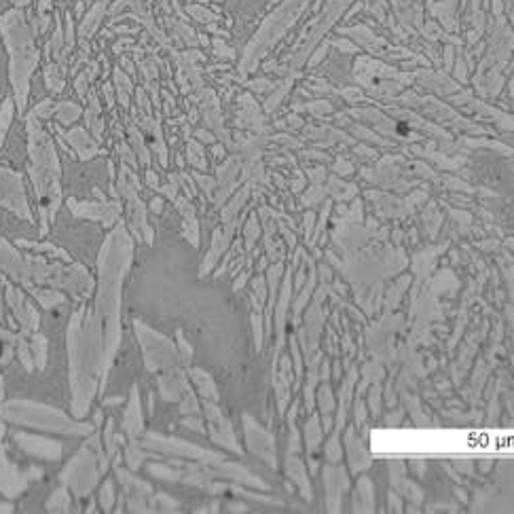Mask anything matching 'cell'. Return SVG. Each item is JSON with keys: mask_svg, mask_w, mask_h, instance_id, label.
<instances>
[{"mask_svg": "<svg viewBox=\"0 0 514 514\" xmlns=\"http://www.w3.org/2000/svg\"><path fill=\"white\" fill-rule=\"evenodd\" d=\"M244 434H246V447L248 451L265 462L271 470H277V451H275V438L269 430H265L252 415H244Z\"/></svg>", "mask_w": 514, "mask_h": 514, "instance_id": "obj_8", "label": "cell"}, {"mask_svg": "<svg viewBox=\"0 0 514 514\" xmlns=\"http://www.w3.org/2000/svg\"><path fill=\"white\" fill-rule=\"evenodd\" d=\"M284 468H286L288 479L297 485L301 498H303L305 502H313V487H311V481H309V477H307L305 462L299 458V453H288V455H286V464H284Z\"/></svg>", "mask_w": 514, "mask_h": 514, "instance_id": "obj_18", "label": "cell"}, {"mask_svg": "<svg viewBox=\"0 0 514 514\" xmlns=\"http://www.w3.org/2000/svg\"><path fill=\"white\" fill-rule=\"evenodd\" d=\"M345 451H347V464L352 474H362L373 466V458L364 441L356 434V426H349L345 430Z\"/></svg>", "mask_w": 514, "mask_h": 514, "instance_id": "obj_15", "label": "cell"}, {"mask_svg": "<svg viewBox=\"0 0 514 514\" xmlns=\"http://www.w3.org/2000/svg\"><path fill=\"white\" fill-rule=\"evenodd\" d=\"M131 237L125 227L119 225L108 241L104 244L100 256V290H97V313L106 324V341H104V373L108 371L114 352L119 347V301H121V284L131 263Z\"/></svg>", "mask_w": 514, "mask_h": 514, "instance_id": "obj_2", "label": "cell"}, {"mask_svg": "<svg viewBox=\"0 0 514 514\" xmlns=\"http://www.w3.org/2000/svg\"><path fill=\"white\" fill-rule=\"evenodd\" d=\"M28 136H30V159H32V180L36 193L40 197L42 212V231H47L49 218L59 208V163L55 157V148L51 138L38 127L34 116L28 119Z\"/></svg>", "mask_w": 514, "mask_h": 514, "instance_id": "obj_4", "label": "cell"}, {"mask_svg": "<svg viewBox=\"0 0 514 514\" xmlns=\"http://www.w3.org/2000/svg\"><path fill=\"white\" fill-rule=\"evenodd\" d=\"M80 114V108L78 106H74V104H70V102H64L61 106H59V110H57V119L61 121V123H72L76 116Z\"/></svg>", "mask_w": 514, "mask_h": 514, "instance_id": "obj_36", "label": "cell"}, {"mask_svg": "<svg viewBox=\"0 0 514 514\" xmlns=\"http://www.w3.org/2000/svg\"><path fill=\"white\" fill-rule=\"evenodd\" d=\"M316 282H318V269L316 265L309 261V271H307V284H303V288L299 290V297L294 299V303L290 305L292 309V320L294 324L301 322V313L305 311V307L309 305L311 297H313V290H316Z\"/></svg>", "mask_w": 514, "mask_h": 514, "instance_id": "obj_22", "label": "cell"}, {"mask_svg": "<svg viewBox=\"0 0 514 514\" xmlns=\"http://www.w3.org/2000/svg\"><path fill=\"white\" fill-rule=\"evenodd\" d=\"M191 377H193V381H195V386H197V390H199V394L203 398H208L212 402H218L216 386H214V381H212V377L208 373H203V371H191Z\"/></svg>", "mask_w": 514, "mask_h": 514, "instance_id": "obj_27", "label": "cell"}, {"mask_svg": "<svg viewBox=\"0 0 514 514\" xmlns=\"http://www.w3.org/2000/svg\"><path fill=\"white\" fill-rule=\"evenodd\" d=\"M318 273H320V277H322V284H320V288H316L313 292V301L307 305V311H305V324L299 328V337H297V341H299V347H301V352H303V358L307 360V358H311L318 349H320V337H322V328H324V322H326V318H324V299H326V294L330 292V280H333V271L326 267V265H322L320 269H318Z\"/></svg>", "mask_w": 514, "mask_h": 514, "instance_id": "obj_5", "label": "cell"}, {"mask_svg": "<svg viewBox=\"0 0 514 514\" xmlns=\"http://www.w3.org/2000/svg\"><path fill=\"white\" fill-rule=\"evenodd\" d=\"M11 119H13V102L4 100V104L0 108V146L4 142V136H6V129L11 125Z\"/></svg>", "mask_w": 514, "mask_h": 514, "instance_id": "obj_34", "label": "cell"}, {"mask_svg": "<svg viewBox=\"0 0 514 514\" xmlns=\"http://www.w3.org/2000/svg\"><path fill=\"white\" fill-rule=\"evenodd\" d=\"M256 237H258V225H256V218L252 216V218H250V225H248V229H246V248H248V250L254 248Z\"/></svg>", "mask_w": 514, "mask_h": 514, "instance_id": "obj_44", "label": "cell"}, {"mask_svg": "<svg viewBox=\"0 0 514 514\" xmlns=\"http://www.w3.org/2000/svg\"><path fill=\"white\" fill-rule=\"evenodd\" d=\"M352 513H375V487L366 474H362L356 483V491L352 496Z\"/></svg>", "mask_w": 514, "mask_h": 514, "instance_id": "obj_19", "label": "cell"}, {"mask_svg": "<svg viewBox=\"0 0 514 514\" xmlns=\"http://www.w3.org/2000/svg\"><path fill=\"white\" fill-rule=\"evenodd\" d=\"M64 481L78 494V496H87L95 483H97V470H95V462H93V455L83 449L76 460L66 468L64 472Z\"/></svg>", "mask_w": 514, "mask_h": 514, "instance_id": "obj_9", "label": "cell"}, {"mask_svg": "<svg viewBox=\"0 0 514 514\" xmlns=\"http://www.w3.org/2000/svg\"><path fill=\"white\" fill-rule=\"evenodd\" d=\"M252 335H254V349L261 354L265 343V322H263V313L258 311L252 313Z\"/></svg>", "mask_w": 514, "mask_h": 514, "instance_id": "obj_32", "label": "cell"}, {"mask_svg": "<svg viewBox=\"0 0 514 514\" xmlns=\"http://www.w3.org/2000/svg\"><path fill=\"white\" fill-rule=\"evenodd\" d=\"M136 330L140 335V343L144 349V358H146V366L157 373L159 369H167L174 371V362H176V352L172 347V343L167 339H163L161 335L148 330L146 326H142L140 322H136Z\"/></svg>", "mask_w": 514, "mask_h": 514, "instance_id": "obj_6", "label": "cell"}, {"mask_svg": "<svg viewBox=\"0 0 514 514\" xmlns=\"http://www.w3.org/2000/svg\"><path fill=\"white\" fill-rule=\"evenodd\" d=\"M102 322L93 320L85 309L76 311L70 322V383H72V411L76 417H83L95 396L97 377L102 373V386L106 379L104 373V341H102Z\"/></svg>", "mask_w": 514, "mask_h": 514, "instance_id": "obj_1", "label": "cell"}, {"mask_svg": "<svg viewBox=\"0 0 514 514\" xmlns=\"http://www.w3.org/2000/svg\"><path fill=\"white\" fill-rule=\"evenodd\" d=\"M231 510L235 513V510H239V513H248V506H244V504H231Z\"/></svg>", "mask_w": 514, "mask_h": 514, "instance_id": "obj_59", "label": "cell"}, {"mask_svg": "<svg viewBox=\"0 0 514 514\" xmlns=\"http://www.w3.org/2000/svg\"><path fill=\"white\" fill-rule=\"evenodd\" d=\"M70 144L76 148V153L80 155V159H89L97 153V146L89 140V136L83 131V129H74L70 136H68Z\"/></svg>", "mask_w": 514, "mask_h": 514, "instance_id": "obj_25", "label": "cell"}, {"mask_svg": "<svg viewBox=\"0 0 514 514\" xmlns=\"http://www.w3.org/2000/svg\"><path fill=\"white\" fill-rule=\"evenodd\" d=\"M205 417L210 422V432H212L214 443L220 445V447H225V449H229V451H233V453H237V455H241V449H239V445L235 441V434H233L229 422L222 417L220 409L214 402H208L205 405Z\"/></svg>", "mask_w": 514, "mask_h": 514, "instance_id": "obj_14", "label": "cell"}, {"mask_svg": "<svg viewBox=\"0 0 514 514\" xmlns=\"http://www.w3.org/2000/svg\"><path fill=\"white\" fill-rule=\"evenodd\" d=\"M290 434H288V453H301L303 451V443H301V432L297 428V424L288 426Z\"/></svg>", "mask_w": 514, "mask_h": 514, "instance_id": "obj_38", "label": "cell"}, {"mask_svg": "<svg viewBox=\"0 0 514 514\" xmlns=\"http://www.w3.org/2000/svg\"><path fill=\"white\" fill-rule=\"evenodd\" d=\"M352 407H354V417H356V428H362L364 426V422H366V405H364V400L358 396L354 402H352Z\"/></svg>", "mask_w": 514, "mask_h": 514, "instance_id": "obj_40", "label": "cell"}, {"mask_svg": "<svg viewBox=\"0 0 514 514\" xmlns=\"http://www.w3.org/2000/svg\"><path fill=\"white\" fill-rule=\"evenodd\" d=\"M191 161H193L195 165H205V161L199 157V148H197L195 144H191Z\"/></svg>", "mask_w": 514, "mask_h": 514, "instance_id": "obj_52", "label": "cell"}, {"mask_svg": "<svg viewBox=\"0 0 514 514\" xmlns=\"http://www.w3.org/2000/svg\"><path fill=\"white\" fill-rule=\"evenodd\" d=\"M360 377V371L356 364L349 366L343 383H341V390H339V411H337V419H335V430L343 432L345 428V422H347V413H349V407L354 402V394H356V381Z\"/></svg>", "mask_w": 514, "mask_h": 514, "instance_id": "obj_17", "label": "cell"}, {"mask_svg": "<svg viewBox=\"0 0 514 514\" xmlns=\"http://www.w3.org/2000/svg\"><path fill=\"white\" fill-rule=\"evenodd\" d=\"M322 428H324V432H333V428H335L333 415H322Z\"/></svg>", "mask_w": 514, "mask_h": 514, "instance_id": "obj_54", "label": "cell"}, {"mask_svg": "<svg viewBox=\"0 0 514 514\" xmlns=\"http://www.w3.org/2000/svg\"><path fill=\"white\" fill-rule=\"evenodd\" d=\"M333 377H335L337 381L341 379V362H339V360L335 362V373H333Z\"/></svg>", "mask_w": 514, "mask_h": 514, "instance_id": "obj_58", "label": "cell"}, {"mask_svg": "<svg viewBox=\"0 0 514 514\" xmlns=\"http://www.w3.org/2000/svg\"><path fill=\"white\" fill-rule=\"evenodd\" d=\"M148 470H150V474H155V477H159V479H165V481H178L180 477H178V472H174V470H169V468H165V466H148Z\"/></svg>", "mask_w": 514, "mask_h": 514, "instance_id": "obj_42", "label": "cell"}, {"mask_svg": "<svg viewBox=\"0 0 514 514\" xmlns=\"http://www.w3.org/2000/svg\"><path fill=\"white\" fill-rule=\"evenodd\" d=\"M324 441V428L320 424L318 413H309V419L305 422V449L309 455V472L318 474L320 470V451Z\"/></svg>", "mask_w": 514, "mask_h": 514, "instance_id": "obj_16", "label": "cell"}, {"mask_svg": "<svg viewBox=\"0 0 514 514\" xmlns=\"http://www.w3.org/2000/svg\"><path fill=\"white\" fill-rule=\"evenodd\" d=\"M51 110H53V104H51V102H42V104H38V106L34 108L32 116H36V119H47V116L51 114Z\"/></svg>", "mask_w": 514, "mask_h": 514, "instance_id": "obj_48", "label": "cell"}, {"mask_svg": "<svg viewBox=\"0 0 514 514\" xmlns=\"http://www.w3.org/2000/svg\"><path fill=\"white\" fill-rule=\"evenodd\" d=\"M326 489V510L333 514L343 510V498L349 491V474L341 464H326L322 470Z\"/></svg>", "mask_w": 514, "mask_h": 514, "instance_id": "obj_10", "label": "cell"}, {"mask_svg": "<svg viewBox=\"0 0 514 514\" xmlns=\"http://www.w3.org/2000/svg\"><path fill=\"white\" fill-rule=\"evenodd\" d=\"M153 210H155V212H161V199H155V201H153Z\"/></svg>", "mask_w": 514, "mask_h": 514, "instance_id": "obj_62", "label": "cell"}, {"mask_svg": "<svg viewBox=\"0 0 514 514\" xmlns=\"http://www.w3.org/2000/svg\"><path fill=\"white\" fill-rule=\"evenodd\" d=\"M0 203L8 210H13L17 216L30 220V208L25 203V195H23V184H21V176L13 174L4 167H0Z\"/></svg>", "mask_w": 514, "mask_h": 514, "instance_id": "obj_11", "label": "cell"}, {"mask_svg": "<svg viewBox=\"0 0 514 514\" xmlns=\"http://www.w3.org/2000/svg\"><path fill=\"white\" fill-rule=\"evenodd\" d=\"M388 506H390V510L392 513H402L405 510V504H402V498L392 489V491H388Z\"/></svg>", "mask_w": 514, "mask_h": 514, "instance_id": "obj_46", "label": "cell"}, {"mask_svg": "<svg viewBox=\"0 0 514 514\" xmlns=\"http://www.w3.org/2000/svg\"><path fill=\"white\" fill-rule=\"evenodd\" d=\"M288 352H290V360H292V373H294L292 388L294 390H301V383H303V352L299 347L297 337H290L288 339Z\"/></svg>", "mask_w": 514, "mask_h": 514, "instance_id": "obj_26", "label": "cell"}, {"mask_svg": "<svg viewBox=\"0 0 514 514\" xmlns=\"http://www.w3.org/2000/svg\"><path fill=\"white\" fill-rule=\"evenodd\" d=\"M322 352L318 349L311 358H307V381H305V411L313 413L316 409V388L320 383V364H322Z\"/></svg>", "mask_w": 514, "mask_h": 514, "instance_id": "obj_21", "label": "cell"}, {"mask_svg": "<svg viewBox=\"0 0 514 514\" xmlns=\"http://www.w3.org/2000/svg\"><path fill=\"white\" fill-rule=\"evenodd\" d=\"M362 383H360V388H358V396L369 388V386H373V383H379L381 379H383V375H386V371H383V366L379 364V362H366L364 366H362Z\"/></svg>", "mask_w": 514, "mask_h": 514, "instance_id": "obj_28", "label": "cell"}, {"mask_svg": "<svg viewBox=\"0 0 514 514\" xmlns=\"http://www.w3.org/2000/svg\"><path fill=\"white\" fill-rule=\"evenodd\" d=\"M49 510H68V506H70V500H68V494L66 491H57L51 500H49Z\"/></svg>", "mask_w": 514, "mask_h": 514, "instance_id": "obj_39", "label": "cell"}, {"mask_svg": "<svg viewBox=\"0 0 514 514\" xmlns=\"http://www.w3.org/2000/svg\"><path fill=\"white\" fill-rule=\"evenodd\" d=\"M127 462H129V466H131L133 470H138V468L142 466V462H144V453H142L136 445H131V447L127 449Z\"/></svg>", "mask_w": 514, "mask_h": 514, "instance_id": "obj_43", "label": "cell"}, {"mask_svg": "<svg viewBox=\"0 0 514 514\" xmlns=\"http://www.w3.org/2000/svg\"><path fill=\"white\" fill-rule=\"evenodd\" d=\"M381 386L379 383H373L371 392H369V409H371V415L373 417H379L381 415Z\"/></svg>", "mask_w": 514, "mask_h": 514, "instance_id": "obj_35", "label": "cell"}, {"mask_svg": "<svg viewBox=\"0 0 514 514\" xmlns=\"http://www.w3.org/2000/svg\"><path fill=\"white\" fill-rule=\"evenodd\" d=\"M411 468L415 470V474H417L419 479H424V474H426V462L413 460V462H411Z\"/></svg>", "mask_w": 514, "mask_h": 514, "instance_id": "obj_51", "label": "cell"}, {"mask_svg": "<svg viewBox=\"0 0 514 514\" xmlns=\"http://www.w3.org/2000/svg\"><path fill=\"white\" fill-rule=\"evenodd\" d=\"M0 32L11 57L8 74L15 89L17 108L23 110L30 91V76L38 64V49L34 47V38L21 8H11L0 17Z\"/></svg>", "mask_w": 514, "mask_h": 514, "instance_id": "obj_3", "label": "cell"}, {"mask_svg": "<svg viewBox=\"0 0 514 514\" xmlns=\"http://www.w3.org/2000/svg\"><path fill=\"white\" fill-rule=\"evenodd\" d=\"M402 417H405V411L398 409V411H394V413H390V415L386 417V424H388V426H398V424L402 422Z\"/></svg>", "mask_w": 514, "mask_h": 514, "instance_id": "obj_50", "label": "cell"}, {"mask_svg": "<svg viewBox=\"0 0 514 514\" xmlns=\"http://www.w3.org/2000/svg\"><path fill=\"white\" fill-rule=\"evenodd\" d=\"M11 2L15 4V8H23V6H25V4H28L30 0H11Z\"/></svg>", "mask_w": 514, "mask_h": 514, "instance_id": "obj_60", "label": "cell"}, {"mask_svg": "<svg viewBox=\"0 0 514 514\" xmlns=\"http://www.w3.org/2000/svg\"><path fill=\"white\" fill-rule=\"evenodd\" d=\"M267 297H269V288H267V280L265 277H256L254 282H252V307H254V311H263L265 309V305H267Z\"/></svg>", "mask_w": 514, "mask_h": 514, "instance_id": "obj_31", "label": "cell"}, {"mask_svg": "<svg viewBox=\"0 0 514 514\" xmlns=\"http://www.w3.org/2000/svg\"><path fill=\"white\" fill-rule=\"evenodd\" d=\"M197 136H199L201 140H205V142H208V140H212V136H210V133H203V131H199Z\"/></svg>", "mask_w": 514, "mask_h": 514, "instance_id": "obj_63", "label": "cell"}, {"mask_svg": "<svg viewBox=\"0 0 514 514\" xmlns=\"http://www.w3.org/2000/svg\"><path fill=\"white\" fill-rule=\"evenodd\" d=\"M125 430L129 432L131 438L142 432V413H140L138 388H133V392H131V400H129V407H127V413H125Z\"/></svg>", "mask_w": 514, "mask_h": 514, "instance_id": "obj_24", "label": "cell"}, {"mask_svg": "<svg viewBox=\"0 0 514 514\" xmlns=\"http://www.w3.org/2000/svg\"><path fill=\"white\" fill-rule=\"evenodd\" d=\"M409 284H411V277L407 275V277H400L398 280V286L396 288H390V292H388V309H394L398 305V301L405 294V290L409 288Z\"/></svg>", "mask_w": 514, "mask_h": 514, "instance_id": "obj_33", "label": "cell"}, {"mask_svg": "<svg viewBox=\"0 0 514 514\" xmlns=\"http://www.w3.org/2000/svg\"><path fill=\"white\" fill-rule=\"evenodd\" d=\"M112 502H114V494H112V481H106L104 487H102V494H100V504L104 510H110L112 508Z\"/></svg>", "mask_w": 514, "mask_h": 514, "instance_id": "obj_41", "label": "cell"}, {"mask_svg": "<svg viewBox=\"0 0 514 514\" xmlns=\"http://www.w3.org/2000/svg\"><path fill=\"white\" fill-rule=\"evenodd\" d=\"M104 438H106V447H108V453H114V449H116V441H121L116 434H114V426H112V422H108V426H106V432H104Z\"/></svg>", "mask_w": 514, "mask_h": 514, "instance_id": "obj_45", "label": "cell"}, {"mask_svg": "<svg viewBox=\"0 0 514 514\" xmlns=\"http://www.w3.org/2000/svg\"><path fill=\"white\" fill-rule=\"evenodd\" d=\"M455 508H458V506H447V504H445V506H432L430 513H434V510H449V513H455Z\"/></svg>", "mask_w": 514, "mask_h": 514, "instance_id": "obj_56", "label": "cell"}, {"mask_svg": "<svg viewBox=\"0 0 514 514\" xmlns=\"http://www.w3.org/2000/svg\"><path fill=\"white\" fill-rule=\"evenodd\" d=\"M292 275H294V265L288 267L286 271V277L282 282V288L277 292V299H275V305H273V330H275V347H273V364L271 369L275 366L277 358L284 354L286 349V326H288V311H290V305H292Z\"/></svg>", "mask_w": 514, "mask_h": 514, "instance_id": "obj_7", "label": "cell"}, {"mask_svg": "<svg viewBox=\"0 0 514 514\" xmlns=\"http://www.w3.org/2000/svg\"><path fill=\"white\" fill-rule=\"evenodd\" d=\"M231 235H233V225H229L225 231H216L214 233V244H212V248H210V254H208V258H205V263L201 265V275H205L212 267H214V263L222 256V252L227 250V246H229V241H231Z\"/></svg>", "mask_w": 514, "mask_h": 514, "instance_id": "obj_23", "label": "cell"}, {"mask_svg": "<svg viewBox=\"0 0 514 514\" xmlns=\"http://www.w3.org/2000/svg\"><path fill=\"white\" fill-rule=\"evenodd\" d=\"M72 210L76 216L80 218H91V220H104L106 225H110L116 214H119V205L116 203H108V205H100V203H76L70 201Z\"/></svg>", "mask_w": 514, "mask_h": 514, "instance_id": "obj_20", "label": "cell"}, {"mask_svg": "<svg viewBox=\"0 0 514 514\" xmlns=\"http://www.w3.org/2000/svg\"><path fill=\"white\" fill-rule=\"evenodd\" d=\"M316 390H318V394H316V405L320 407V413H322V415H333V411H335L333 388L328 386V381H320Z\"/></svg>", "mask_w": 514, "mask_h": 514, "instance_id": "obj_29", "label": "cell"}, {"mask_svg": "<svg viewBox=\"0 0 514 514\" xmlns=\"http://www.w3.org/2000/svg\"><path fill=\"white\" fill-rule=\"evenodd\" d=\"M146 445H148V447H153V449H157V451L172 453V455L193 458V460L208 462V464H222V455H216V453L203 451V449H199V447H195V445H189V443L176 441V438H161V436H157V434H148Z\"/></svg>", "mask_w": 514, "mask_h": 514, "instance_id": "obj_13", "label": "cell"}, {"mask_svg": "<svg viewBox=\"0 0 514 514\" xmlns=\"http://www.w3.org/2000/svg\"><path fill=\"white\" fill-rule=\"evenodd\" d=\"M47 87L51 91H61V87H64V78H61V74L57 72V68L53 64L47 66Z\"/></svg>", "mask_w": 514, "mask_h": 514, "instance_id": "obj_37", "label": "cell"}, {"mask_svg": "<svg viewBox=\"0 0 514 514\" xmlns=\"http://www.w3.org/2000/svg\"><path fill=\"white\" fill-rule=\"evenodd\" d=\"M44 347H47L44 339H42V337H36V339H34V349H36V356H38V364H40V366L44 364Z\"/></svg>", "mask_w": 514, "mask_h": 514, "instance_id": "obj_49", "label": "cell"}, {"mask_svg": "<svg viewBox=\"0 0 514 514\" xmlns=\"http://www.w3.org/2000/svg\"><path fill=\"white\" fill-rule=\"evenodd\" d=\"M271 381H273V390H275V398H277V413H280V417H284L288 402H290L292 383H294L292 360H290L288 352H284L277 358L275 366L271 369Z\"/></svg>", "mask_w": 514, "mask_h": 514, "instance_id": "obj_12", "label": "cell"}, {"mask_svg": "<svg viewBox=\"0 0 514 514\" xmlns=\"http://www.w3.org/2000/svg\"><path fill=\"white\" fill-rule=\"evenodd\" d=\"M148 184L150 186H157V176L155 174H148Z\"/></svg>", "mask_w": 514, "mask_h": 514, "instance_id": "obj_61", "label": "cell"}, {"mask_svg": "<svg viewBox=\"0 0 514 514\" xmlns=\"http://www.w3.org/2000/svg\"><path fill=\"white\" fill-rule=\"evenodd\" d=\"M248 277H250V269H246V271H241V275L235 280V290H239V288H244V284L248 282Z\"/></svg>", "mask_w": 514, "mask_h": 514, "instance_id": "obj_53", "label": "cell"}, {"mask_svg": "<svg viewBox=\"0 0 514 514\" xmlns=\"http://www.w3.org/2000/svg\"><path fill=\"white\" fill-rule=\"evenodd\" d=\"M455 498H460L462 504H468V494L464 489H455Z\"/></svg>", "mask_w": 514, "mask_h": 514, "instance_id": "obj_55", "label": "cell"}, {"mask_svg": "<svg viewBox=\"0 0 514 514\" xmlns=\"http://www.w3.org/2000/svg\"><path fill=\"white\" fill-rule=\"evenodd\" d=\"M324 460L328 464H341L343 460V447H341V432L333 428V434L328 443L324 445Z\"/></svg>", "mask_w": 514, "mask_h": 514, "instance_id": "obj_30", "label": "cell"}, {"mask_svg": "<svg viewBox=\"0 0 514 514\" xmlns=\"http://www.w3.org/2000/svg\"><path fill=\"white\" fill-rule=\"evenodd\" d=\"M453 466H455V470H458V472L468 474V477L474 472V462H472V460H455V462H453Z\"/></svg>", "mask_w": 514, "mask_h": 514, "instance_id": "obj_47", "label": "cell"}, {"mask_svg": "<svg viewBox=\"0 0 514 514\" xmlns=\"http://www.w3.org/2000/svg\"><path fill=\"white\" fill-rule=\"evenodd\" d=\"M479 466H481V470H483V472H489V470L494 468V462H489V460H485V462H481Z\"/></svg>", "mask_w": 514, "mask_h": 514, "instance_id": "obj_57", "label": "cell"}]
</instances>
